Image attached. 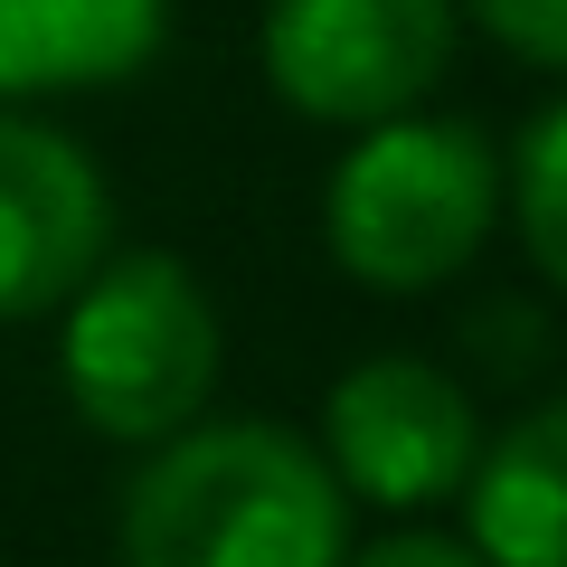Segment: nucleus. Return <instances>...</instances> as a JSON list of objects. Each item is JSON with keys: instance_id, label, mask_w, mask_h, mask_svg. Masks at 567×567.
I'll use <instances>...</instances> for the list:
<instances>
[{"instance_id": "f257e3e1", "label": "nucleus", "mask_w": 567, "mask_h": 567, "mask_svg": "<svg viewBox=\"0 0 567 567\" xmlns=\"http://www.w3.org/2000/svg\"><path fill=\"white\" fill-rule=\"evenodd\" d=\"M341 473L265 416L181 425L123 492V567H341Z\"/></svg>"}, {"instance_id": "f03ea898", "label": "nucleus", "mask_w": 567, "mask_h": 567, "mask_svg": "<svg viewBox=\"0 0 567 567\" xmlns=\"http://www.w3.org/2000/svg\"><path fill=\"white\" fill-rule=\"evenodd\" d=\"M502 208V162L473 123H425L388 114L360 123V142L331 171L322 237L369 293H425L473 265Z\"/></svg>"}, {"instance_id": "7ed1b4c3", "label": "nucleus", "mask_w": 567, "mask_h": 567, "mask_svg": "<svg viewBox=\"0 0 567 567\" xmlns=\"http://www.w3.org/2000/svg\"><path fill=\"white\" fill-rule=\"evenodd\" d=\"M66 398L114 445H162L218 388V312L181 256H123L66 293Z\"/></svg>"}, {"instance_id": "20e7f679", "label": "nucleus", "mask_w": 567, "mask_h": 567, "mask_svg": "<svg viewBox=\"0 0 567 567\" xmlns=\"http://www.w3.org/2000/svg\"><path fill=\"white\" fill-rule=\"evenodd\" d=\"M454 58V0H275L265 76L312 123L416 114Z\"/></svg>"}, {"instance_id": "39448f33", "label": "nucleus", "mask_w": 567, "mask_h": 567, "mask_svg": "<svg viewBox=\"0 0 567 567\" xmlns=\"http://www.w3.org/2000/svg\"><path fill=\"white\" fill-rule=\"evenodd\" d=\"M473 454H483V425H473V398L454 369L435 360H360L322 406V464L341 473V492L388 511H425L464 492Z\"/></svg>"}, {"instance_id": "423d86ee", "label": "nucleus", "mask_w": 567, "mask_h": 567, "mask_svg": "<svg viewBox=\"0 0 567 567\" xmlns=\"http://www.w3.org/2000/svg\"><path fill=\"white\" fill-rule=\"evenodd\" d=\"M104 171L85 162L58 123H29L0 104V322L58 312L104 265Z\"/></svg>"}, {"instance_id": "0eeeda50", "label": "nucleus", "mask_w": 567, "mask_h": 567, "mask_svg": "<svg viewBox=\"0 0 567 567\" xmlns=\"http://www.w3.org/2000/svg\"><path fill=\"white\" fill-rule=\"evenodd\" d=\"M171 0H0V104L123 85L152 66Z\"/></svg>"}, {"instance_id": "6e6552de", "label": "nucleus", "mask_w": 567, "mask_h": 567, "mask_svg": "<svg viewBox=\"0 0 567 567\" xmlns=\"http://www.w3.org/2000/svg\"><path fill=\"white\" fill-rule=\"evenodd\" d=\"M483 567H567V398L529 406L464 473Z\"/></svg>"}, {"instance_id": "1a4fd4ad", "label": "nucleus", "mask_w": 567, "mask_h": 567, "mask_svg": "<svg viewBox=\"0 0 567 567\" xmlns=\"http://www.w3.org/2000/svg\"><path fill=\"white\" fill-rule=\"evenodd\" d=\"M511 208H520V237L539 256V275L567 293V104H548L520 133V152H511Z\"/></svg>"}, {"instance_id": "9d476101", "label": "nucleus", "mask_w": 567, "mask_h": 567, "mask_svg": "<svg viewBox=\"0 0 567 567\" xmlns=\"http://www.w3.org/2000/svg\"><path fill=\"white\" fill-rule=\"evenodd\" d=\"M473 20L539 66H567V0H473Z\"/></svg>"}, {"instance_id": "9b49d317", "label": "nucleus", "mask_w": 567, "mask_h": 567, "mask_svg": "<svg viewBox=\"0 0 567 567\" xmlns=\"http://www.w3.org/2000/svg\"><path fill=\"white\" fill-rule=\"evenodd\" d=\"M341 567H483V548L445 539V529H398V539H369L360 558H341Z\"/></svg>"}]
</instances>
